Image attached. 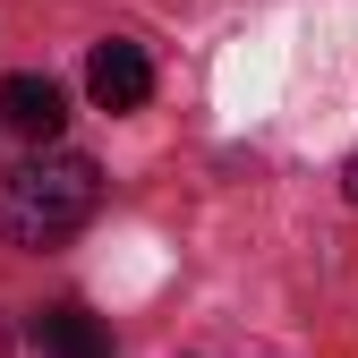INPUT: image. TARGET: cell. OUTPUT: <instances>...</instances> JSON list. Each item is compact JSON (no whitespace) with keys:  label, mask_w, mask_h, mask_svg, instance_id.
I'll return each mask as SVG.
<instances>
[{"label":"cell","mask_w":358,"mask_h":358,"mask_svg":"<svg viewBox=\"0 0 358 358\" xmlns=\"http://www.w3.org/2000/svg\"><path fill=\"white\" fill-rule=\"evenodd\" d=\"M94 205H103V171L69 145H43L0 171V239H17V248H52V239L85 231Z\"/></svg>","instance_id":"1"},{"label":"cell","mask_w":358,"mask_h":358,"mask_svg":"<svg viewBox=\"0 0 358 358\" xmlns=\"http://www.w3.org/2000/svg\"><path fill=\"white\" fill-rule=\"evenodd\" d=\"M85 94H94L103 111H137L154 94V60L137 52V43H94V60H85Z\"/></svg>","instance_id":"2"},{"label":"cell","mask_w":358,"mask_h":358,"mask_svg":"<svg viewBox=\"0 0 358 358\" xmlns=\"http://www.w3.org/2000/svg\"><path fill=\"white\" fill-rule=\"evenodd\" d=\"M0 128H17L26 145H52L60 128H69V94H60L52 77H34V69H26V77L0 85Z\"/></svg>","instance_id":"3"},{"label":"cell","mask_w":358,"mask_h":358,"mask_svg":"<svg viewBox=\"0 0 358 358\" xmlns=\"http://www.w3.org/2000/svg\"><path fill=\"white\" fill-rule=\"evenodd\" d=\"M34 341L52 350V358H111V333L85 316V307H43V316H34Z\"/></svg>","instance_id":"4"},{"label":"cell","mask_w":358,"mask_h":358,"mask_svg":"<svg viewBox=\"0 0 358 358\" xmlns=\"http://www.w3.org/2000/svg\"><path fill=\"white\" fill-rule=\"evenodd\" d=\"M341 188H350V205H358V154H350V171H341Z\"/></svg>","instance_id":"5"},{"label":"cell","mask_w":358,"mask_h":358,"mask_svg":"<svg viewBox=\"0 0 358 358\" xmlns=\"http://www.w3.org/2000/svg\"><path fill=\"white\" fill-rule=\"evenodd\" d=\"M0 358H9V324H0Z\"/></svg>","instance_id":"6"}]
</instances>
